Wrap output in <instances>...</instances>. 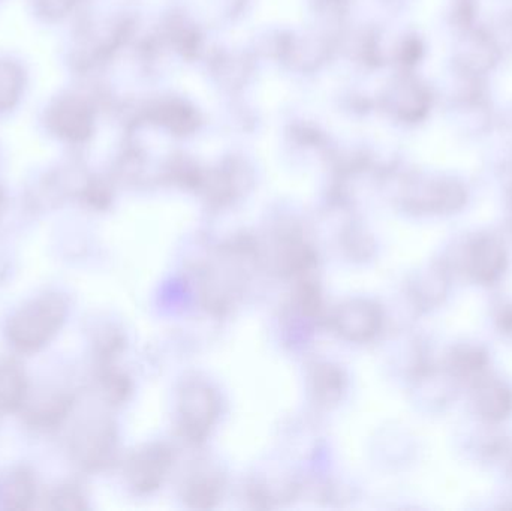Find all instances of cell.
<instances>
[{
  "instance_id": "obj_1",
  "label": "cell",
  "mask_w": 512,
  "mask_h": 511,
  "mask_svg": "<svg viewBox=\"0 0 512 511\" xmlns=\"http://www.w3.org/2000/svg\"><path fill=\"white\" fill-rule=\"evenodd\" d=\"M68 308L59 294H44L30 300L11 315L6 324L8 341L21 353H35L60 332Z\"/></svg>"
},
{
  "instance_id": "obj_2",
  "label": "cell",
  "mask_w": 512,
  "mask_h": 511,
  "mask_svg": "<svg viewBox=\"0 0 512 511\" xmlns=\"http://www.w3.org/2000/svg\"><path fill=\"white\" fill-rule=\"evenodd\" d=\"M27 378L20 363L0 359V413L17 411L26 401Z\"/></svg>"
},
{
  "instance_id": "obj_3",
  "label": "cell",
  "mask_w": 512,
  "mask_h": 511,
  "mask_svg": "<svg viewBox=\"0 0 512 511\" xmlns=\"http://www.w3.org/2000/svg\"><path fill=\"white\" fill-rule=\"evenodd\" d=\"M35 495V480L26 470L11 471L0 483V503L5 509H29Z\"/></svg>"
},
{
  "instance_id": "obj_4",
  "label": "cell",
  "mask_w": 512,
  "mask_h": 511,
  "mask_svg": "<svg viewBox=\"0 0 512 511\" xmlns=\"http://www.w3.org/2000/svg\"><path fill=\"white\" fill-rule=\"evenodd\" d=\"M504 249L492 239L480 240L471 254L472 272L480 281H493L504 269Z\"/></svg>"
},
{
  "instance_id": "obj_5",
  "label": "cell",
  "mask_w": 512,
  "mask_h": 511,
  "mask_svg": "<svg viewBox=\"0 0 512 511\" xmlns=\"http://www.w3.org/2000/svg\"><path fill=\"white\" fill-rule=\"evenodd\" d=\"M480 402L483 413L486 416L495 417V419L504 417L511 405L510 395L502 387H489L484 390Z\"/></svg>"
}]
</instances>
